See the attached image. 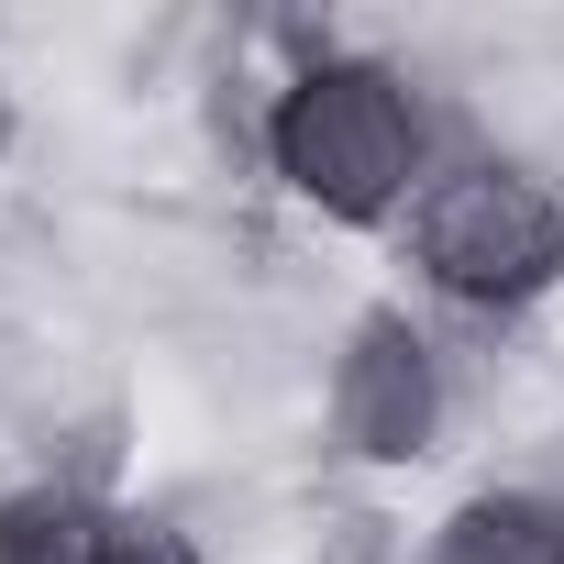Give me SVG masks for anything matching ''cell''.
<instances>
[{
	"mask_svg": "<svg viewBox=\"0 0 564 564\" xmlns=\"http://www.w3.org/2000/svg\"><path fill=\"white\" fill-rule=\"evenodd\" d=\"M265 144H276V177L300 199H322V210H344V221L388 210L421 166V122H410L399 78H377V67H311L276 100Z\"/></svg>",
	"mask_w": 564,
	"mask_h": 564,
	"instance_id": "6da1fadb",
	"label": "cell"
},
{
	"mask_svg": "<svg viewBox=\"0 0 564 564\" xmlns=\"http://www.w3.org/2000/svg\"><path fill=\"white\" fill-rule=\"evenodd\" d=\"M421 254L454 300H531L564 265V210L520 177V166H465L432 210H421Z\"/></svg>",
	"mask_w": 564,
	"mask_h": 564,
	"instance_id": "7a4b0ae2",
	"label": "cell"
},
{
	"mask_svg": "<svg viewBox=\"0 0 564 564\" xmlns=\"http://www.w3.org/2000/svg\"><path fill=\"white\" fill-rule=\"evenodd\" d=\"M333 410H344L355 454H421V432H432V355H421V333L410 322H366L355 355H344Z\"/></svg>",
	"mask_w": 564,
	"mask_h": 564,
	"instance_id": "3957f363",
	"label": "cell"
},
{
	"mask_svg": "<svg viewBox=\"0 0 564 564\" xmlns=\"http://www.w3.org/2000/svg\"><path fill=\"white\" fill-rule=\"evenodd\" d=\"M0 564H111V520L89 498H12L0 509Z\"/></svg>",
	"mask_w": 564,
	"mask_h": 564,
	"instance_id": "277c9868",
	"label": "cell"
},
{
	"mask_svg": "<svg viewBox=\"0 0 564 564\" xmlns=\"http://www.w3.org/2000/svg\"><path fill=\"white\" fill-rule=\"evenodd\" d=\"M443 564H564V520L531 498H487L443 531Z\"/></svg>",
	"mask_w": 564,
	"mask_h": 564,
	"instance_id": "5b68a950",
	"label": "cell"
},
{
	"mask_svg": "<svg viewBox=\"0 0 564 564\" xmlns=\"http://www.w3.org/2000/svg\"><path fill=\"white\" fill-rule=\"evenodd\" d=\"M111 564H188L166 531H111Z\"/></svg>",
	"mask_w": 564,
	"mask_h": 564,
	"instance_id": "8992f818",
	"label": "cell"
},
{
	"mask_svg": "<svg viewBox=\"0 0 564 564\" xmlns=\"http://www.w3.org/2000/svg\"><path fill=\"white\" fill-rule=\"evenodd\" d=\"M0 133H12V111H0Z\"/></svg>",
	"mask_w": 564,
	"mask_h": 564,
	"instance_id": "52a82bcc",
	"label": "cell"
}]
</instances>
